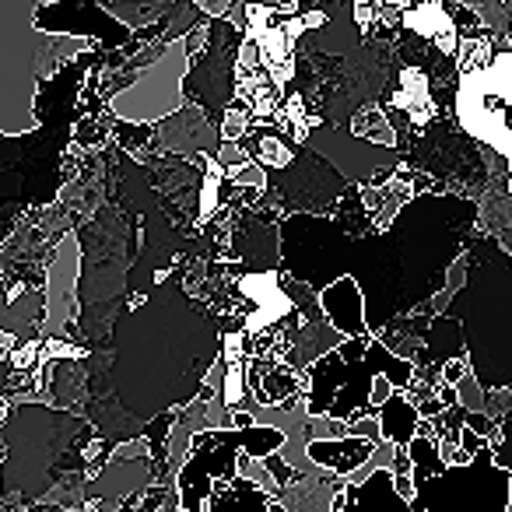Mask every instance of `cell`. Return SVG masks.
Masks as SVG:
<instances>
[{
  "label": "cell",
  "mask_w": 512,
  "mask_h": 512,
  "mask_svg": "<svg viewBox=\"0 0 512 512\" xmlns=\"http://www.w3.org/2000/svg\"><path fill=\"white\" fill-rule=\"evenodd\" d=\"M246 449V456H267L285 449V432L271 425H249L235 432L204 428L190 439V460L183 463L176 477V498L183 512H204L214 491H221L235 477V460Z\"/></svg>",
  "instance_id": "1"
},
{
  "label": "cell",
  "mask_w": 512,
  "mask_h": 512,
  "mask_svg": "<svg viewBox=\"0 0 512 512\" xmlns=\"http://www.w3.org/2000/svg\"><path fill=\"white\" fill-rule=\"evenodd\" d=\"M512 470L491 463V446L463 467L411 477V512H509Z\"/></svg>",
  "instance_id": "2"
},
{
  "label": "cell",
  "mask_w": 512,
  "mask_h": 512,
  "mask_svg": "<svg viewBox=\"0 0 512 512\" xmlns=\"http://www.w3.org/2000/svg\"><path fill=\"white\" fill-rule=\"evenodd\" d=\"M453 113L456 123L467 130L474 141H484L509 158V95H512V50L495 53L488 67L456 78Z\"/></svg>",
  "instance_id": "3"
},
{
  "label": "cell",
  "mask_w": 512,
  "mask_h": 512,
  "mask_svg": "<svg viewBox=\"0 0 512 512\" xmlns=\"http://www.w3.org/2000/svg\"><path fill=\"white\" fill-rule=\"evenodd\" d=\"M330 512H411L393 491L390 467H372L362 481H344L330 498Z\"/></svg>",
  "instance_id": "4"
},
{
  "label": "cell",
  "mask_w": 512,
  "mask_h": 512,
  "mask_svg": "<svg viewBox=\"0 0 512 512\" xmlns=\"http://www.w3.org/2000/svg\"><path fill=\"white\" fill-rule=\"evenodd\" d=\"M320 313L330 323V330H337L341 337H365V306L362 292H358V281L337 278L334 285L320 288Z\"/></svg>",
  "instance_id": "5"
},
{
  "label": "cell",
  "mask_w": 512,
  "mask_h": 512,
  "mask_svg": "<svg viewBox=\"0 0 512 512\" xmlns=\"http://www.w3.org/2000/svg\"><path fill=\"white\" fill-rule=\"evenodd\" d=\"M379 442L372 439H358V435H341V439H309L306 442V456L316 467L330 470L337 477H351L355 470H362L372 460Z\"/></svg>",
  "instance_id": "6"
},
{
  "label": "cell",
  "mask_w": 512,
  "mask_h": 512,
  "mask_svg": "<svg viewBox=\"0 0 512 512\" xmlns=\"http://www.w3.org/2000/svg\"><path fill=\"white\" fill-rule=\"evenodd\" d=\"M376 421H379V439L404 449L407 442H411V435L418 432L421 418H418V407H414L400 390H393L390 397L376 407Z\"/></svg>",
  "instance_id": "7"
},
{
  "label": "cell",
  "mask_w": 512,
  "mask_h": 512,
  "mask_svg": "<svg viewBox=\"0 0 512 512\" xmlns=\"http://www.w3.org/2000/svg\"><path fill=\"white\" fill-rule=\"evenodd\" d=\"M351 134L358 141H372V144H393V127L386 120L383 109L376 106H362L355 116H351Z\"/></svg>",
  "instance_id": "8"
},
{
  "label": "cell",
  "mask_w": 512,
  "mask_h": 512,
  "mask_svg": "<svg viewBox=\"0 0 512 512\" xmlns=\"http://www.w3.org/2000/svg\"><path fill=\"white\" fill-rule=\"evenodd\" d=\"M260 463H264V470H267V474H274V477H278V484H281V488H292V484H299L302 477H306V474H302V470H295L292 463H288L281 453H267V456H260Z\"/></svg>",
  "instance_id": "9"
}]
</instances>
